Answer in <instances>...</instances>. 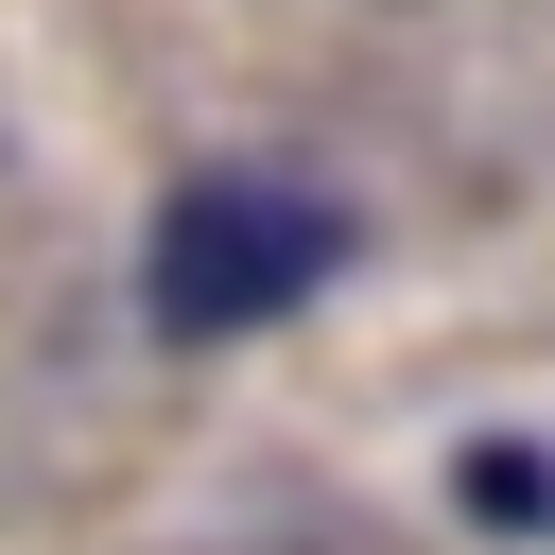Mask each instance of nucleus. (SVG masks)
I'll return each mask as SVG.
<instances>
[{
  "label": "nucleus",
  "mask_w": 555,
  "mask_h": 555,
  "mask_svg": "<svg viewBox=\"0 0 555 555\" xmlns=\"http://www.w3.org/2000/svg\"><path fill=\"white\" fill-rule=\"evenodd\" d=\"M347 191L330 173H278V156H208V173H173L156 191V225H139V312L173 330V347H243V330H278V312H312L330 278H347Z\"/></svg>",
  "instance_id": "1"
},
{
  "label": "nucleus",
  "mask_w": 555,
  "mask_h": 555,
  "mask_svg": "<svg viewBox=\"0 0 555 555\" xmlns=\"http://www.w3.org/2000/svg\"><path fill=\"white\" fill-rule=\"evenodd\" d=\"M451 486H468V520H486V538H555V451H520V434H486V451H468Z\"/></svg>",
  "instance_id": "2"
}]
</instances>
